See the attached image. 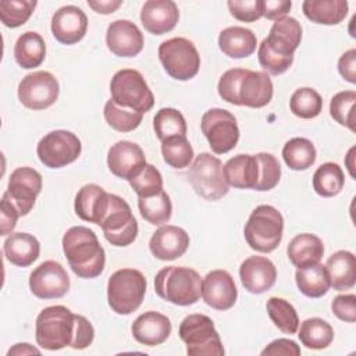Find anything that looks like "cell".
<instances>
[{"mask_svg":"<svg viewBox=\"0 0 356 356\" xmlns=\"http://www.w3.org/2000/svg\"><path fill=\"white\" fill-rule=\"evenodd\" d=\"M263 356H299L300 355V348L299 345L292 341V339H286V338H278L274 339L273 342H270L263 350H261Z\"/></svg>","mask_w":356,"mask_h":356,"instance_id":"obj_53","label":"cell"},{"mask_svg":"<svg viewBox=\"0 0 356 356\" xmlns=\"http://www.w3.org/2000/svg\"><path fill=\"white\" fill-rule=\"evenodd\" d=\"M178 19V6L172 0H147L140 10L142 25L153 35H164L172 31Z\"/></svg>","mask_w":356,"mask_h":356,"instance_id":"obj_22","label":"cell"},{"mask_svg":"<svg viewBox=\"0 0 356 356\" xmlns=\"http://www.w3.org/2000/svg\"><path fill=\"white\" fill-rule=\"evenodd\" d=\"M222 163L211 153H200L189 167L188 177L195 192L206 200H218L224 197L229 186L224 178Z\"/></svg>","mask_w":356,"mask_h":356,"instance_id":"obj_8","label":"cell"},{"mask_svg":"<svg viewBox=\"0 0 356 356\" xmlns=\"http://www.w3.org/2000/svg\"><path fill=\"white\" fill-rule=\"evenodd\" d=\"M82 152L79 138L71 131L56 129L46 134L38 143L40 163L49 168H61L74 163Z\"/></svg>","mask_w":356,"mask_h":356,"instance_id":"obj_11","label":"cell"},{"mask_svg":"<svg viewBox=\"0 0 356 356\" xmlns=\"http://www.w3.org/2000/svg\"><path fill=\"white\" fill-rule=\"evenodd\" d=\"M88 31V17L76 6L58 8L51 18V33L63 44H75Z\"/></svg>","mask_w":356,"mask_h":356,"instance_id":"obj_18","label":"cell"},{"mask_svg":"<svg viewBox=\"0 0 356 356\" xmlns=\"http://www.w3.org/2000/svg\"><path fill=\"white\" fill-rule=\"evenodd\" d=\"M317 152L307 138H292L282 147V159L293 171H305L316 161Z\"/></svg>","mask_w":356,"mask_h":356,"instance_id":"obj_35","label":"cell"},{"mask_svg":"<svg viewBox=\"0 0 356 356\" xmlns=\"http://www.w3.org/2000/svg\"><path fill=\"white\" fill-rule=\"evenodd\" d=\"M153 129L161 142L172 136H186V121L177 108L164 107L156 113Z\"/></svg>","mask_w":356,"mask_h":356,"instance_id":"obj_40","label":"cell"},{"mask_svg":"<svg viewBox=\"0 0 356 356\" xmlns=\"http://www.w3.org/2000/svg\"><path fill=\"white\" fill-rule=\"evenodd\" d=\"M228 186L238 189H254L259 179V163L256 156L236 154L222 167Z\"/></svg>","mask_w":356,"mask_h":356,"instance_id":"obj_27","label":"cell"},{"mask_svg":"<svg viewBox=\"0 0 356 356\" xmlns=\"http://www.w3.org/2000/svg\"><path fill=\"white\" fill-rule=\"evenodd\" d=\"M273 92V82L267 72L248 70L239 83V104L252 108L264 107L271 102Z\"/></svg>","mask_w":356,"mask_h":356,"instance_id":"obj_25","label":"cell"},{"mask_svg":"<svg viewBox=\"0 0 356 356\" xmlns=\"http://www.w3.org/2000/svg\"><path fill=\"white\" fill-rule=\"evenodd\" d=\"M159 58L165 72L177 81L192 79L200 68V56L186 38H171L159 46Z\"/></svg>","mask_w":356,"mask_h":356,"instance_id":"obj_9","label":"cell"},{"mask_svg":"<svg viewBox=\"0 0 356 356\" xmlns=\"http://www.w3.org/2000/svg\"><path fill=\"white\" fill-rule=\"evenodd\" d=\"M58 81L49 71L31 72L18 85V99L31 110H44L53 106L58 99Z\"/></svg>","mask_w":356,"mask_h":356,"instance_id":"obj_13","label":"cell"},{"mask_svg":"<svg viewBox=\"0 0 356 356\" xmlns=\"http://www.w3.org/2000/svg\"><path fill=\"white\" fill-rule=\"evenodd\" d=\"M128 182L138 197L153 196L163 191V177L160 171L147 163Z\"/></svg>","mask_w":356,"mask_h":356,"instance_id":"obj_45","label":"cell"},{"mask_svg":"<svg viewBox=\"0 0 356 356\" xmlns=\"http://www.w3.org/2000/svg\"><path fill=\"white\" fill-rule=\"evenodd\" d=\"M29 353H36V355H39L40 350L36 349V348H33V346H31L29 343H17L14 348H11V349L7 352L8 356H11V355H29Z\"/></svg>","mask_w":356,"mask_h":356,"instance_id":"obj_57","label":"cell"},{"mask_svg":"<svg viewBox=\"0 0 356 356\" xmlns=\"http://www.w3.org/2000/svg\"><path fill=\"white\" fill-rule=\"evenodd\" d=\"M19 217L21 214L17 207L6 196H3L0 202V235L4 236L7 234H13Z\"/></svg>","mask_w":356,"mask_h":356,"instance_id":"obj_52","label":"cell"},{"mask_svg":"<svg viewBox=\"0 0 356 356\" xmlns=\"http://www.w3.org/2000/svg\"><path fill=\"white\" fill-rule=\"evenodd\" d=\"M345 185V175L337 163L321 164L313 175V189L323 197L337 196Z\"/></svg>","mask_w":356,"mask_h":356,"instance_id":"obj_37","label":"cell"},{"mask_svg":"<svg viewBox=\"0 0 356 356\" xmlns=\"http://www.w3.org/2000/svg\"><path fill=\"white\" fill-rule=\"evenodd\" d=\"M200 128L211 152L224 154L232 150L239 140V128L232 113L224 108H210L202 115Z\"/></svg>","mask_w":356,"mask_h":356,"instance_id":"obj_12","label":"cell"},{"mask_svg":"<svg viewBox=\"0 0 356 356\" xmlns=\"http://www.w3.org/2000/svg\"><path fill=\"white\" fill-rule=\"evenodd\" d=\"M289 108L293 115L305 120L317 117L323 110V99L320 93L309 86L296 89L289 100Z\"/></svg>","mask_w":356,"mask_h":356,"instance_id":"obj_41","label":"cell"},{"mask_svg":"<svg viewBox=\"0 0 356 356\" xmlns=\"http://www.w3.org/2000/svg\"><path fill=\"white\" fill-rule=\"evenodd\" d=\"M257 38L253 31L243 26H228L218 35L220 50L231 58H245L254 53Z\"/></svg>","mask_w":356,"mask_h":356,"instance_id":"obj_31","label":"cell"},{"mask_svg":"<svg viewBox=\"0 0 356 356\" xmlns=\"http://www.w3.org/2000/svg\"><path fill=\"white\" fill-rule=\"evenodd\" d=\"M295 281L299 291L307 298H321L331 286L325 267L321 263L298 268L295 273Z\"/></svg>","mask_w":356,"mask_h":356,"instance_id":"obj_34","label":"cell"},{"mask_svg":"<svg viewBox=\"0 0 356 356\" xmlns=\"http://www.w3.org/2000/svg\"><path fill=\"white\" fill-rule=\"evenodd\" d=\"M302 40V26L296 18L282 17L275 19L266 38L268 47L284 57H293Z\"/></svg>","mask_w":356,"mask_h":356,"instance_id":"obj_26","label":"cell"},{"mask_svg":"<svg viewBox=\"0 0 356 356\" xmlns=\"http://www.w3.org/2000/svg\"><path fill=\"white\" fill-rule=\"evenodd\" d=\"M257 58H259L261 68L271 75L284 74L293 63V57H284V56L274 53L268 47L266 39H263V42L259 44Z\"/></svg>","mask_w":356,"mask_h":356,"instance_id":"obj_49","label":"cell"},{"mask_svg":"<svg viewBox=\"0 0 356 356\" xmlns=\"http://www.w3.org/2000/svg\"><path fill=\"white\" fill-rule=\"evenodd\" d=\"M29 288L39 299L63 298L70 289V277L58 261L46 260L31 273Z\"/></svg>","mask_w":356,"mask_h":356,"instance_id":"obj_15","label":"cell"},{"mask_svg":"<svg viewBox=\"0 0 356 356\" xmlns=\"http://www.w3.org/2000/svg\"><path fill=\"white\" fill-rule=\"evenodd\" d=\"M298 337L302 345L306 348L320 350L331 345L334 339V330L325 320L320 317H312L302 321Z\"/></svg>","mask_w":356,"mask_h":356,"instance_id":"obj_36","label":"cell"},{"mask_svg":"<svg viewBox=\"0 0 356 356\" xmlns=\"http://www.w3.org/2000/svg\"><path fill=\"white\" fill-rule=\"evenodd\" d=\"M292 7L288 0H263V17L267 19H278L286 17Z\"/></svg>","mask_w":356,"mask_h":356,"instance_id":"obj_55","label":"cell"},{"mask_svg":"<svg viewBox=\"0 0 356 356\" xmlns=\"http://www.w3.org/2000/svg\"><path fill=\"white\" fill-rule=\"evenodd\" d=\"M111 100L125 108L145 114L152 110L154 96L143 75L132 68L117 71L110 81Z\"/></svg>","mask_w":356,"mask_h":356,"instance_id":"obj_7","label":"cell"},{"mask_svg":"<svg viewBox=\"0 0 356 356\" xmlns=\"http://www.w3.org/2000/svg\"><path fill=\"white\" fill-rule=\"evenodd\" d=\"M284 232L282 214L270 204L257 206L243 228L248 245L260 253H270L278 248Z\"/></svg>","mask_w":356,"mask_h":356,"instance_id":"obj_4","label":"cell"},{"mask_svg":"<svg viewBox=\"0 0 356 356\" xmlns=\"http://www.w3.org/2000/svg\"><path fill=\"white\" fill-rule=\"evenodd\" d=\"M286 254L296 268H305L320 263L324 254V245L314 234H298L291 239Z\"/></svg>","mask_w":356,"mask_h":356,"instance_id":"obj_28","label":"cell"},{"mask_svg":"<svg viewBox=\"0 0 356 356\" xmlns=\"http://www.w3.org/2000/svg\"><path fill=\"white\" fill-rule=\"evenodd\" d=\"M104 238L114 246H128L138 236V222L131 206L118 195L110 193L108 209L100 222Z\"/></svg>","mask_w":356,"mask_h":356,"instance_id":"obj_10","label":"cell"},{"mask_svg":"<svg viewBox=\"0 0 356 356\" xmlns=\"http://www.w3.org/2000/svg\"><path fill=\"white\" fill-rule=\"evenodd\" d=\"M46 57V44L43 38L33 31L24 32L15 42L14 58L25 70L39 67Z\"/></svg>","mask_w":356,"mask_h":356,"instance_id":"obj_33","label":"cell"},{"mask_svg":"<svg viewBox=\"0 0 356 356\" xmlns=\"http://www.w3.org/2000/svg\"><path fill=\"white\" fill-rule=\"evenodd\" d=\"M35 0H3L0 1V19L7 28H18L24 25L32 15Z\"/></svg>","mask_w":356,"mask_h":356,"instance_id":"obj_44","label":"cell"},{"mask_svg":"<svg viewBox=\"0 0 356 356\" xmlns=\"http://www.w3.org/2000/svg\"><path fill=\"white\" fill-rule=\"evenodd\" d=\"M42 185V175L35 168L18 167L11 172L3 196L17 207L21 216H26L33 209Z\"/></svg>","mask_w":356,"mask_h":356,"instance_id":"obj_14","label":"cell"},{"mask_svg":"<svg viewBox=\"0 0 356 356\" xmlns=\"http://www.w3.org/2000/svg\"><path fill=\"white\" fill-rule=\"evenodd\" d=\"M79 314H74L63 305L44 307L36 317V343L46 350L72 348L76 339Z\"/></svg>","mask_w":356,"mask_h":356,"instance_id":"obj_2","label":"cell"},{"mask_svg":"<svg viewBox=\"0 0 356 356\" xmlns=\"http://www.w3.org/2000/svg\"><path fill=\"white\" fill-rule=\"evenodd\" d=\"M146 278L136 268H121L113 273L107 282V302L117 314H131L146 293Z\"/></svg>","mask_w":356,"mask_h":356,"instance_id":"obj_5","label":"cell"},{"mask_svg":"<svg viewBox=\"0 0 356 356\" xmlns=\"http://www.w3.org/2000/svg\"><path fill=\"white\" fill-rule=\"evenodd\" d=\"M203 280L193 268L170 266L161 268L154 277L156 293L177 306H189L202 296Z\"/></svg>","mask_w":356,"mask_h":356,"instance_id":"obj_3","label":"cell"},{"mask_svg":"<svg viewBox=\"0 0 356 356\" xmlns=\"http://www.w3.org/2000/svg\"><path fill=\"white\" fill-rule=\"evenodd\" d=\"M106 44L118 57H135L143 49V33L129 19H115L107 26Z\"/></svg>","mask_w":356,"mask_h":356,"instance_id":"obj_16","label":"cell"},{"mask_svg":"<svg viewBox=\"0 0 356 356\" xmlns=\"http://www.w3.org/2000/svg\"><path fill=\"white\" fill-rule=\"evenodd\" d=\"M164 161L172 168H186L193 160V147L186 136H172L161 142Z\"/></svg>","mask_w":356,"mask_h":356,"instance_id":"obj_42","label":"cell"},{"mask_svg":"<svg viewBox=\"0 0 356 356\" xmlns=\"http://www.w3.org/2000/svg\"><path fill=\"white\" fill-rule=\"evenodd\" d=\"M63 252L72 273L79 278H96L104 270L106 252L88 227L76 225L67 229L63 236Z\"/></svg>","mask_w":356,"mask_h":356,"instance_id":"obj_1","label":"cell"},{"mask_svg":"<svg viewBox=\"0 0 356 356\" xmlns=\"http://www.w3.org/2000/svg\"><path fill=\"white\" fill-rule=\"evenodd\" d=\"M140 216L152 225L165 224L172 214V204L167 192L161 191L153 196L138 197Z\"/></svg>","mask_w":356,"mask_h":356,"instance_id":"obj_38","label":"cell"},{"mask_svg":"<svg viewBox=\"0 0 356 356\" xmlns=\"http://www.w3.org/2000/svg\"><path fill=\"white\" fill-rule=\"evenodd\" d=\"M171 330L172 325L170 318L154 310L138 316L131 327L132 337L146 346L161 345L170 337Z\"/></svg>","mask_w":356,"mask_h":356,"instance_id":"obj_23","label":"cell"},{"mask_svg":"<svg viewBox=\"0 0 356 356\" xmlns=\"http://www.w3.org/2000/svg\"><path fill=\"white\" fill-rule=\"evenodd\" d=\"M122 4L121 0H88V6L97 14H111Z\"/></svg>","mask_w":356,"mask_h":356,"instance_id":"obj_56","label":"cell"},{"mask_svg":"<svg viewBox=\"0 0 356 356\" xmlns=\"http://www.w3.org/2000/svg\"><path fill=\"white\" fill-rule=\"evenodd\" d=\"M6 259L17 267L31 266L40 253L39 241L28 232H13L3 243Z\"/></svg>","mask_w":356,"mask_h":356,"instance_id":"obj_29","label":"cell"},{"mask_svg":"<svg viewBox=\"0 0 356 356\" xmlns=\"http://www.w3.org/2000/svg\"><path fill=\"white\" fill-rule=\"evenodd\" d=\"M202 296L206 305L216 310L231 309L238 298L232 275L225 270H213L207 273L202 285Z\"/></svg>","mask_w":356,"mask_h":356,"instance_id":"obj_17","label":"cell"},{"mask_svg":"<svg viewBox=\"0 0 356 356\" xmlns=\"http://www.w3.org/2000/svg\"><path fill=\"white\" fill-rule=\"evenodd\" d=\"M103 115L106 122L118 132H131L136 129L140 125L143 117V114L135 110H129L115 104L111 99L104 104Z\"/></svg>","mask_w":356,"mask_h":356,"instance_id":"obj_43","label":"cell"},{"mask_svg":"<svg viewBox=\"0 0 356 356\" xmlns=\"http://www.w3.org/2000/svg\"><path fill=\"white\" fill-rule=\"evenodd\" d=\"M266 309L268 313L270 320L274 325L282 331L284 334H295L299 328V317L295 307L285 299L271 296L267 303Z\"/></svg>","mask_w":356,"mask_h":356,"instance_id":"obj_39","label":"cell"},{"mask_svg":"<svg viewBox=\"0 0 356 356\" xmlns=\"http://www.w3.org/2000/svg\"><path fill=\"white\" fill-rule=\"evenodd\" d=\"M346 0H305L302 3L303 14L307 19L321 25H337L348 14Z\"/></svg>","mask_w":356,"mask_h":356,"instance_id":"obj_32","label":"cell"},{"mask_svg":"<svg viewBox=\"0 0 356 356\" xmlns=\"http://www.w3.org/2000/svg\"><path fill=\"white\" fill-rule=\"evenodd\" d=\"M189 246V235L177 225H161L149 241V249L156 259L175 260L185 254Z\"/></svg>","mask_w":356,"mask_h":356,"instance_id":"obj_21","label":"cell"},{"mask_svg":"<svg viewBox=\"0 0 356 356\" xmlns=\"http://www.w3.org/2000/svg\"><path fill=\"white\" fill-rule=\"evenodd\" d=\"M324 267L330 278V285L335 291H346L355 286L356 259L352 252L338 250L332 253Z\"/></svg>","mask_w":356,"mask_h":356,"instance_id":"obj_30","label":"cell"},{"mask_svg":"<svg viewBox=\"0 0 356 356\" xmlns=\"http://www.w3.org/2000/svg\"><path fill=\"white\" fill-rule=\"evenodd\" d=\"M146 164L142 147L129 140H118L107 153V165L111 174L129 181Z\"/></svg>","mask_w":356,"mask_h":356,"instance_id":"obj_19","label":"cell"},{"mask_svg":"<svg viewBox=\"0 0 356 356\" xmlns=\"http://www.w3.org/2000/svg\"><path fill=\"white\" fill-rule=\"evenodd\" d=\"M356 102L355 90H342L332 96L330 103V114L331 117L342 127L355 131V117L353 107Z\"/></svg>","mask_w":356,"mask_h":356,"instance_id":"obj_46","label":"cell"},{"mask_svg":"<svg viewBox=\"0 0 356 356\" xmlns=\"http://www.w3.org/2000/svg\"><path fill=\"white\" fill-rule=\"evenodd\" d=\"M259 163V179L254 186L256 191L264 192V191H271L281 178V165L275 156L271 153H257L254 154Z\"/></svg>","mask_w":356,"mask_h":356,"instance_id":"obj_47","label":"cell"},{"mask_svg":"<svg viewBox=\"0 0 356 356\" xmlns=\"http://www.w3.org/2000/svg\"><path fill=\"white\" fill-rule=\"evenodd\" d=\"M227 6L231 15L242 22H254L263 17V0H229Z\"/></svg>","mask_w":356,"mask_h":356,"instance_id":"obj_50","label":"cell"},{"mask_svg":"<svg viewBox=\"0 0 356 356\" xmlns=\"http://www.w3.org/2000/svg\"><path fill=\"white\" fill-rule=\"evenodd\" d=\"M332 313L345 323L356 321V296L353 293L338 295L331 302Z\"/></svg>","mask_w":356,"mask_h":356,"instance_id":"obj_51","label":"cell"},{"mask_svg":"<svg viewBox=\"0 0 356 356\" xmlns=\"http://www.w3.org/2000/svg\"><path fill=\"white\" fill-rule=\"evenodd\" d=\"M246 71L248 70L245 68H231L221 75L217 85V90L222 100L234 106H241L238 99V90H239V83L245 76Z\"/></svg>","mask_w":356,"mask_h":356,"instance_id":"obj_48","label":"cell"},{"mask_svg":"<svg viewBox=\"0 0 356 356\" xmlns=\"http://www.w3.org/2000/svg\"><path fill=\"white\" fill-rule=\"evenodd\" d=\"M239 277L243 288L250 293H264L273 288L277 280L274 263L264 256H250L239 267Z\"/></svg>","mask_w":356,"mask_h":356,"instance_id":"obj_20","label":"cell"},{"mask_svg":"<svg viewBox=\"0 0 356 356\" xmlns=\"http://www.w3.org/2000/svg\"><path fill=\"white\" fill-rule=\"evenodd\" d=\"M338 71L349 83H356V50L349 49L338 60Z\"/></svg>","mask_w":356,"mask_h":356,"instance_id":"obj_54","label":"cell"},{"mask_svg":"<svg viewBox=\"0 0 356 356\" xmlns=\"http://www.w3.org/2000/svg\"><path fill=\"white\" fill-rule=\"evenodd\" d=\"M110 203V193L96 184L83 185L74 202L76 216L88 222L100 225Z\"/></svg>","mask_w":356,"mask_h":356,"instance_id":"obj_24","label":"cell"},{"mask_svg":"<svg viewBox=\"0 0 356 356\" xmlns=\"http://www.w3.org/2000/svg\"><path fill=\"white\" fill-rule=\"evenodd\" d=\"M353 152H355V147H350L346 157H345V163H346V167L349 170V174L352 178H355V171H353V167H355V163H353Z\"/></svg>","mask_w":356,"mask_h":356,"instance_id":"obj_58","label":"cell"},{"mask_svg":"<svg viewBox=\"0 0 356 356\" xmlns=\"http://www.w3.org/2000/svg\"><path fill=\"white\" fill-rule=\"evenodd\" d=\"M189 356H222L224 346L213 320L200 313L186 316L178 328Z\"/></svg>","mask_w":356,"mask_h":356,"instance_id":"obj_6","label":"cell"}]
</instances>
